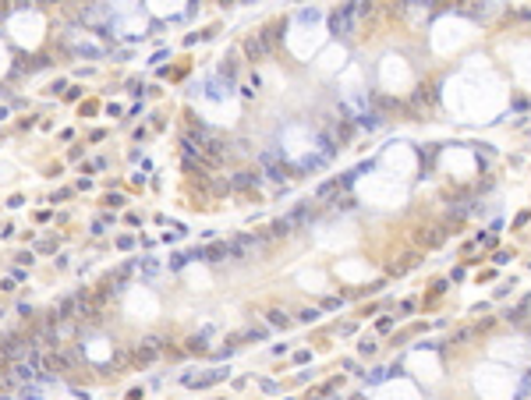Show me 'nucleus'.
<instances>
[{
	"label": "nucleus",
	"mask_w": 531,
	"mask_h": 400,
	"mask_svg": "<svg viewBox=\"0 0 531 400\" xmlns=\"http://www.w3.org/2000/svg\"><path fill=\"white\" fill-rule=\"evenodd\" d=\"M333 29H337V32H347V29H351V11H344V14H333Z\"/></svg>",
	"instance_id": "nucleus-1"
},
{
	"label": "nucleus",
	"mask_w": 531,
	"mask_h": 400,
	"mask_svg": "<svg viewBox=\"0 0 531 400\" xmlns=\"http://www.w3.org/2000/svg\"><path fill=\"white\" fill-rule=\"evenodd\" d=\"M255 181H259L255 174H234V188H251Z\"/></svg>",
	"instance_id": "nucleus-2"
},
{
	"label": "nucleus",
	"mask_w": 531,
	"mask_h": 400,
	"mask_svg": "<svg viewBox=\"0 0 531 400\" xmlns=\"http://www.w3.org/2000/svg\"><path fill=\"white\" fill-rule=\"evenodd\" d=\"M156 343H159V340H145V347H138V354H142L145 361H149V358H156V351H159Z\"/></svg>",
	"instance_id": "nucleus-3"
},
{
	"label": "nucleus",
	"mask_w": 531,
	"mask_h": 400,
	"mask_svg": "<svg viewBox=\"0 0 531 400\" xmlns=\"http://www.w3.org/2000/svg\"><path fill=\"white\" fill-rule=\"evenodd\" d=\"M471 333H474V330H457V333H453V343H464V340H471Z\"/></svg>",
	"instance_id": "nucleus-4"
},
{
	"label": "nucleus",
	"mask_w": 531,
	"mask_h": 400,
	"mask_svg": "<svg viewBox=\"0 0 531 400\" xmlns=\"http://www.w3.org/2000/svg\"><path fill=\"white\" fill-rule=\"evenodd\" d=\"M0 383H4V379H0Z\"/></svg>",
	"instance_id": "nucleus-5"
}]
</instances>
